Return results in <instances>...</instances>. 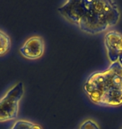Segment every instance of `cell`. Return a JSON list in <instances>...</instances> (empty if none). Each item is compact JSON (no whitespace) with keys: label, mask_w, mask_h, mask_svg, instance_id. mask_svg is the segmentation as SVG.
I'll return each instance as SVG.
<instances>
[{"label":"cell","mask_w":122,"mask_h":129,"mask_svg":"<svg viewBox=\"0 0 122 129\" xmlns=\"http://www.w3.org/2000/svg\"><path fill=\"white\" fill-rule=\"evenodd\" d=\"M58 12L67 22L89 35L112 29L121 18L118 4L111 0H68L59 5Z\"/></svg>","instance_id":"obj_1"},{"label":"cell","mask_w":122,"mask_h":129,"mask_svg":"<svg viewBox=\"0 0 122 129\" xmlns=\"http://www.w3.org/2000/svg\"><path fill=\"white\" fill-rule=\"evenodd\" d=\"M83 91L93 104L101 107L122 106V66L109 64L103 71L89 75Z\"/></svg>","instance_id":"obj_2"},{"label":"cell","mask_w":122,"mask_h":129,"mask_svg":"<svg viewBox=\"0 0 122 129\" xmlns=\"http://www.w3.org/2000/svg\"><path fill=\"white\" fill-rule=\"evenodd\" d=\"M22 81L12 85L0 97V122H14L19 119L20 103L24 96Z\"/></svg>","instance_id":"obj_3"},{"label":"cell","mask_w":122,"mask_h":129,"mask_svg":"<svg viewBox=\"0 0 122 129\" xmlns=\"http://www.w3.org/2000/svg\"><path fill=\"white\" fill-rule=\"evenodd\" d=\"M103 44L109 64L122 66V33L117 29H110L104 34Z\"/></svg>","instance_id":"obj_4"},{"label":"cell","mask_w":122,"mask_h":129,"mask_svg":"<svg viewBox=\"0 0 122 129\" xmlns=\"http://www.w3.org/2000/svg\"><path fill=\"white\" fill-rule=\"evenodd\" d=\"M19 52L23 58L36 60L42 58L45 52V41L41 35H34L27 38L20 45Z\"/></svg>","instance_id":"obj_5"},{"label":"cell","mask_w":122,"mask_h":129,"mask_svg":"<svg viewBox=\"0 0 122 129\" xmlns=\"http://www.w3.org/2000/svg\"><path fill=\"white\" fill-rule=\"evenodd\" d=\"M12 48V39L5 30L0 28V57L9 53Z\"/></svg>","instance_id":"obj_6"},{"label":"cell","mask_w":122,"mask_h":129,"mask_svg":"<svg viewBox=\"0 0 122 129\" xmlns=\"http://www.w3.org/2000/svg\"><path fill=\"white\" fill-rule=\"evenodd\" d=\"M9 129H43L38 123L25 118H19L13 122Z\"/></svg>","instance_id":"obj_7"},{"label":"cell","mask_w":122,"mask_h":129,"mask_svg":"<svg viewBox=\"0 0 122 129\" xmlns=\"http://www.w3.org/2000/svg\"><path fill=\"white\" fill-rule=\"evenodd\" d=\"M78 129H101L100 124L91 117L85 118L80 122Z\"/></svg>","instance_id":"obj_8"},{"label":"cell","mask_w":122,"mask_h":129,"mask_svg":"<svg viewBox=\"0 0 122 129\" xmlns=\"http://www.w3.org/2000/svg\"><path fill=\"white\" fill-rule=\"evenodd\" d=\"M121 129H122V127H121Z\"/></svg>","instance_id":"obj_9"}]
</instances>
